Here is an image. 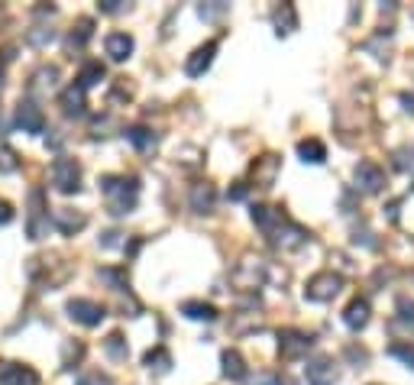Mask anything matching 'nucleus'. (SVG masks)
<instances>
[{
  "label": "nucleus",
  "instance_id": "f8f14e48",
  "mask_svg": "<svg viewBox=\"0 0 414 385\" xmlns=\"http://www.w3.org/2000/svg\"><path fill=\"white\" fill-rule=\"evenodd\" d=\"M88 224V217L85 214H75V211H69V208H61V211H55V227H59L61 233H78L81 227Z\"/></svg>",
  "mask_w": 414,
  "mask_h": 385
},
{
  "label": "nucleus",
  "instance_id": "a878e982",
  "mask_svg": "<svg viewBox=\"0 0 414 385\" xmlns=\"http://www.w3.org/2000/svg\"><path fill=\"white\" fill-rule=\"evenodd\" d=\"M78 385H110V379H107V376H100V372H91V376H85Z\"/></svg>",
  "mask_w": 414,
  "mask_h": 385
},
{
  "label": "nucleus",
  "instance_id": "a211bd4d",
  "mask_svg": "<svg viewBox=\"0 0 414 385\" xmlns=\"http://www.w3.org/2000/svg\"><path fill=\"white\" fill-rule=\"evenodd\" d=\"M223 376L227 379H243L246 376L243 356H239L237 350H227V353H223Z\"/></svg>",
  "mask_w": 414,
  "mask_h": 385
},
{
  "label": "nucleus",
  "instance_id": "f03ea898",
  "mask_svg": "<svg viewBox=\"0 0 414 385\" xmlns=\"http://www.w3.org/2000/svg\"><path fill=\"white\" fill-rule=\"evenodd\" d=\"M49 182H52L55 191H61V194L81 191V165H78L75 159H65V155H59V159L49 165Z\"/></svg>",
  "mask_w": 414,
  "mask_h": 385
},
{
  "label": "nucleus",
  "instance_id": "423d86ee",
  "mask_svg": "<svg viewBox=\"0 0 414 385\" xmlns=\"http://www.w3.org/2000/svg\"><path fill=\"white\" fill-rule=\"evenodd\" d=\"M30 227H26V230H30V239H42V230H46L49 227V211H46V204H42V191H32L30 194Z\"/></svg>",
  "mask_w": 414,
  "mask_h": 385
},
{
  "label": "nucleus",
  "instance_id": "5701e85b",
  "mask_svg": "<svg viewBox=\"0 0 414 385\" xmlns=\"http://www.w3.org/2000/svg\"><path fill=\"white\" fill-rule=\"evenodd\" d=\"M169 353H165V350H149V353H146V366H149V369H153V366H155V369H159V372H165V369H169Z\"/></svg>",
  "mask_w": 414,
  "mask_h": 385
},
{
  "label": "nucleus",
  "instance_id": "2eb2a0df",
  "mask_svg": "<svg viewBox=\"0 0 414 385\" xmlns=\"http://www.w3.org/2000/svg\"><path fill=\"white\" fill-rule=\"evenodd\" d=\"M307 347H311V337H304V333H295V331L282 333V353L285 356H298V353H304Z\"/></svg>",
  "mask_w": 414,
  "mask_h": 385
},
{
  "label": "nucleus",
  "instance_id": "7ed1b4c3",
  "mask_svg": "<svg viewBox=\"0 0 414 385\" xmlns=\"http://www.w3.org/2000/svg\"><path fill=\"white\" fill-rule=\"evenodd\" d=\"M69 314H71V321L85 324V327H97V324L107 317V308L97 304V301H88V298H71L69 301Z\"/></svg>",
  "mask_w": 414,
  "mask_h": 385
},
{
  "label": "nucleus",
  "instance_id": "b1692460",
  "mask_svg": "<svg viewBox=\"0 0 414 385\" xmlns=\"http://www.w3.org/2000/svg\"><path fill=\"white\" fill-rule=\"evenodd\" d=\"M88 36H91V20H81V23H78V32H71L69 46H85Z\"/></svg>",
  "mask_w": 414,
  "mask_h": 385
},
{
  "label": "nucleus",
  "instance_id": "f257e3e1",
  "mask_svg": "<svg viewBox=\"0 0 414 385\" xmlns=\"http://www.w3.org/2000/svg\"><path fill=\"white\" fill-rule=\"evenodd\" d=\"M100 191H104V198H107L110 214L123 217V214H130V211L136 208V198H139V185H136V178L104 175V178H100Z\"/></svg>",
  "mask_w": 414,
  "mask_h": 385
},
{
  "label": "nucleus",
  "instance_id": "f3484780",
  "mask_svg": "<svg viewBox=\"0 0 414 385\" xmlns=\"http://www.w3.org/2000/svg\"><path fill=\"white\" fill-rule=\"evenodd\" d=\"M298 155L304 162H324L327 159V149H324V143H317V139H304V143H298Z\"/></svg>",
  "mask_w": 414,
  "mask_h": 385
},
{
  "label": "nucleus",
  "instance_id": "412c9836",
  "mask_svg": "<svg viewBox=\"0 0 414 385\" xmlns=\"http://www.w3.org/2000/svg\"><path fill=\"white\" fill-rule=\"evenodd\" d=\"M104 350H107L114 360H126V353H130V350H126V340H123L120 333H110V337L104 340Z\"/></svg>",
  "mask_w": 414,
  "mask_h": 385
},
{
  "label": "nucleus",
  "instance_id": "6e6552de",
  "mask_svg": "<svg viewBox=\"0 0 414 385\" xmlns=\"http://www.w3.org/2000/svg\"><path fill=\"white\" fill-rule=\"evenodd\" d=\"M214 52H217V42H207V46L194 49V55L188 59V65H184V71H188L191 78L204 75V71L211 69V62H214Z\"/></svg>",
  "mask_w": 414,
  "mask_h": 385
},
{
  "label": "nucleus",
  "instance_id": "4468645a",
  "mask_svg": "<svg viewBox=\"0 0 414 385\" xmlns=\"http://www.w3.org/2000/svg\"><path fill=\"white\" fill-rule=\"evenodd\" d=\"M61 110H65L69 117H81V114H85V91H81L78 85H71L69 91L61 94Z\"/></svg>",
  "mask_w": 414,
  "mask_h": 385
},
{
  "label": "nucleus",
  "instance_id": "9d476101",
  "mask_svg": "<svg viewBox=\"0 0 414 385\" xmlns=\"http://www.w3.org/2000/svg\"><path fill=\"white\" fill-rule=\"evenodd\" d=\"M104 49H107V55L114 62H123V59H130V52H133V36H126V32H110V36L104 39Z\"/></svg>",
  "mask_w": 414,
  "mask_h": 385
},
{
  "label": "nucleus",
  "instance_id": "4be33fe9",
  "mask_svg": "<svg viewBox=\"0 0 414 385\" xmlns=\"http://www.w3.org/2000/svg\"><path fill=\"white\" fill-rule=\"evenodd\" d=\"M100 78H104V69H100V65L94 62V65H88V69L81 71V78H78V88H81V91H88L91 85H97Z\"/></svg>",
  "mask_w": 414,
  "mask_h": 385
},
{
  "label": "nucleus",
  "instance_id": "bb28decb",
  "mask_svg": "<svg viewBox=\"0 0 414 385\" xmlns=\"http://www.w3.org/2000/svg\"><path fill=\"white\" fill-rule=\"evenodd\" d=\"M100 10H104V13H123L126 7H123L120 0H104V4H100Z\"/></svg>",
  "mask_w": 414,
  "mask_h": 385
},
{
  "label": "nucleus",
  "instance_id": "393cba45",
  "mask_svg": "<svg viewBox=\"0 0 414 385\" xmlns=\"http://www.w3.org/2000/svg\"><path fill=\"white\" fill-rule=\"evenodd\" d=\"M391 356H398V360H405L408 366L414 369V350H411V347H391Z\"/></svg>",
  "mask_w": 414,
  "mask_h": 385
},
{
  "label": "nucleus",
  "instance_id": "ddd939ff",
  "mask_svg": "<svg viewBox=\"0 0 414 385\" xmlns=\"http://www.w3.org/2000/svg\"><path fill=\"white\" fill-rule=\"evenodd\" d=\"M343 321H346V327H350V331H360V327H366V324H369V304L362 298H356L353 304L346 308Z\"/></svg>",
  "mask_w": 414,
  "mask_h": 385
},
{
  "label": "nucleus",
  "instance_id": "dca6fc26",
  "mask_svg": "<svg viewBox=\"0 0 414 385\" xmlns=\"http://www.w3.org/2000/svg\"><path fill=\"white\" fill-rule=\"evenodd\" d=\"M182 314L191 317V321H214L217 311L211 304H204V301H188V304H182Z\"/></svg>",
  "mask_w": 414,
  "mask_h": 385
},
{
  "label": "nucleus",
  "instance_id": "39448f33",
  "mask_svg": "<svg viewBox=\"0 0 414 385\" xmlns=\"http://www.w3.org/2000/svg\"><path fill=\"white\" fill-rule=\"evenodd\" d=\"M0 385H39V372L20 362H0Z\"/></svg>",
  "mask_w": 414,
  "mask_h": 385
},
{
  "label": "nucleus",
  "instance_id": "20e7f679",
  "mask_svg": "<svg viewBox=\"0 0 414 385\" xmlns=\"http://www.w3.org/2000/svg\"><path fill=\"white\" fill-rule=\"evenodd\" d=\"M340 285H343V278H340V276H333V272H321V276H314L311 282H307L304 298H311V301H330L333 295L340 292Z\"/></svg>",
  "mask_w": 414,
  "mask_h": 385
},
{
  "label": "nucleus",
  "instance_id": "9b49d317",
  "mask_svg": "<svg viewBox=\"0 0 414 385\" xmlns=\"http://www.w3.org/2000/svg\"><path fill=\"white\" fill-rule=\"evenodd\" d=\"M356 185H360L362 191H379V188L385 185V175L372 165V162H360V169H356Z\"/></svg>",
  "mask_w": 414,
  "mask_h": 385
},
{
  "label": "nucleus",
  "instance_id": "1a4fd4ad",
  "mask_svg": "<svg viewBox=\"0 0 414 385\" xmlns=\"http://www.w3.org/2000/svg\"><path fill=\"white\" fill-rule=\"evenodd\" d=\"M337 382V369L330 360H314L307 362V385H333Z\"/></svg>",
  "mask_w": 414,
  "mask_h": 385
},
{
  "label": "nucleus",
  "instance_id": "cd10ccee",
  "mask_svg": "<svg viewBox=\"0 0 414 385\" xmlns=\"http://www.w3.org/2000/svg\"><path fill=\"white\" fill-rule=\"evenodd\" d=\"M10 220H13V208L7 201H0V224H10Z\"/></svg>",
  "mask_w": 414,
  "mask_h": 385
},
{
  "label": "nucleus",
  "instance_id": "6ab92c4d",
  "mask_svg": "<svg viewBox=\"0 0 414 385\" xmlns=\"http://www.w3.org/2000/svg\"><path fill=\"white\" fill-rule=\"evenodd\" d=\"M191 204H194V211H201V214H204V211H211V208H214V188H211V185H198V188H194V194H191Z\"/></svg>",
  "mask_w": 414,
  "mask_h": 385
},
{
  "label": "nucleus",
  "instance_id": "0eeeda50",
  "mask_svg": "<svg viewBox=\"0 0 414 385\" xmlns=\"http://www.w3.org/2000/svg\"><path fill=\"white\" fill-rule=\"evenodd\" d=\"M16 126H23V133H42L46 130V117H42V110L36 107V104H20L16 107Z\"/></svg>",
  "mask_w": 414,
  "mask_h": 385
},
{
  "label": "nucleus",
  "instance_id": "aec40b11",
  "mask_svg": "<svg viewBox=\"0 0 414 385\" xmlns=\"http://www.w3.org/2000/svg\"><path fill=\"white\" fill-rule=\"evenodd\" d=\"M126 139H130L136 149H153L155 146V136L146 130V126H130V130H126Z\"/></svg>",
  "mask_w": 414,
  "mask_h": 385
}]
</instances>
